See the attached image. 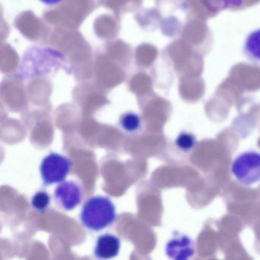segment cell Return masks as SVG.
I'll list each match as a JSON object with an SVG mask.
<instances>
[{
	"mask_svg": "<svg viewBox=\"0 0 260 260\" xmlns=\"http://www.w3.org/2000/svg\"><path fill=\"white\" fill-rule=\"evenodd\" d=\"M80 217L84 228L99 232L113 224L117 218L116 208L110 198L93 196L85 202Z\"/></svg>",
	"mask_w": 260,
	"mask_h": 260,
	"instance_id": "1",
	"label": "cell"
},
{
	"mask_svg": "<svg viewBox=\"0 0 260 260\" xmlns=\"http://www.w3.org/2000/svg\"><path fill=\"white\" fill-rule=\"evenodd\" d=\"M231 171L237 181L251 185L260 181V153L246 151L239 155L231 166Z\"/></svg>",
	"mask_w": 260,
	"mask_h": 260,
	"instance_id": "2",
	"label": "cell"
},
{
	"mask_svg": "<svg viewBox=\"0 0 260 260\" xmlns=\"http://www.w3.org/2000/svg\"><path fill=\"white\" fill-rule=\"evenodd\" d=\"M72 162L69 158L57 153L47 155L40 165L42 181L46 185L64 181L71 172Z\"/></svg>",
	"mask_w": 260,
	"mask_h": 260,
	"instance_id": "3",
	"label": "cell"
},
{
	"mask_svg": "<svg viewBox=\"0 0 260 260\" xmlns=\"http://www.w3.org/2000/svg\"><path fill=\"white\" fill-rule=\"evenodd\" d=\"M83 188L74 181H63L54 190L57 203L65 211H72L83 201Z\"/></svg>",
	"mask_w": 260,
	"mask_h": 260,
	"instance_id": "4",
	"label": "cell"
},
{
	"mask_svg": "<svg viewBox=\"0 0 260 260\" xmlns=\"http://www.w3.org/2000/svg\"><path fill=\"white\" fill-rule=\"evenodd\" d=\"M196 252L194 241L189 236L176 231L166 245V254L174 260H187Z\"/></svg>",
	"mask_w": 260,
	"mask_h": 260,
	"instance_id": "5",
	"label": "cell"
},
{
	"mask_svg": "<svg viewBox=\"0 0 260 260\" xmlns=\"http://www.w3.org/2000/svg\"><path fill=\"white\" fill-rule=\"evenodd\" d=\"M121 240L112 234H105L97 238L94 255L100 259H110L119 253Z\"/></svg>",
	"mask_w": 260,
	"mask_h": 260,
	"instance_id": "6",
	"label": "cell"
},
{
	"mask_svg": "<svg viewBox=\"0 0 260 260\" xmlns=\"http://www.w3.org/2000/svg\"><path fill=\"white\" fill-rule=\"evenodd\" d=\"M209 13H218L228 10L241 8L246 0H199Z\"/></svg>",
	"mask_w": 260,
	"mask_h": 260,
	"instance_id": "7",
	"label": "cell"
},
{
	"mask_svg": "<svg viewBox=\"0 0 260 260\" xmlns=\"http://www.w3.org/2000/svg\"><path fill=\"white\" fill-rule=\"evenodd\" d=\"M246 55L252 61L260 62V28L251 31L244 43Z\"/></svg>",
	"mask_w": 260,
	"mask_h": 260,
	"instance_id": "8",
	"label": "cell"
},
{
	"mask_svg": "<svg viewBox=\"0 0 260 260\" xmlns=\"http://www.w3.org/2000/svg\"><path fill=\"white\" fill-rule=\"evenodd\" d=\"M119 124L125 132L134 133L141 127V118L138 114L126 112L120 117Z\"/></svg>",
	"mask_w": 260,
	"mask_h": 260,
	"instance_id": "9",
	"label": "cell"
},
{
	"mask_svg": "<svg viewBox=\"0 0 260 260\" xmlns=\"http://www.w3.org/2000/svg\"><path fill=\"white\" fill-rule=\"evenodd\" d=\"M176 146L180 151L183 153H189L192 151L197 146V139L192 133L182 132L176 138Z\"/></svg>",
	"mask_w": 260,
	"mask_h": 260,
	"instance_id": "10",
	"label": "cell"
},
{
	"mask_svg": "<svg viewBox=\"0 0 260 260\" xmlns=\"http://www.w3.org/2000/svg\"><path fill=\"white\" fill-rule=\"evenodd\" d=\"M51 202V196L47 191H39L33 196L31 205L39 212L45 213L49 209Z\"/></svg>",
	"mask_w": 260,
	"mask_h": 260,
	"instance_id": "11",
	"label": "cell"
},
{
	"mask_svg": "<svg viewBox=\"0 0 260 260\" xmlns=\"http://www.w3.org/2000/svg\"><path fill=\"white\" fill-rule=\"evenodd\" d=\"M39 1L45 5L52 7V6L58 5V4H61L64 0H39Z\"/></svg>",
	"mask_w": 260,
	"mask_h": 260,
	"instance_id": "12",
	"label": "cell"
}]
</instances>
